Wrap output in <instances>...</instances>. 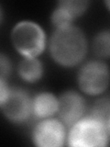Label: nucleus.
Listing matches in <instances>:
<instances>
[{
    "label": "nucleus",
    "mask_w": 110,
    "mask_h": 147,
    "mask_svg": "<svg viewBox=\"0 0 110 147\" xmlns=\"http://www.w3.org/2000/svg\"><path fill=\"white\" fill-rule=\"evenodd\" d=\"M109 139V126L86 116L71 127L68 144L74 147L105 146Z\"/></svg>",
    "instance_id": "obj_2"
},
{
    "label": "nucleus",
    "mask_w": 110,
    "mask_h": 147,
    "mask_svg": "<svg viewBox=\"0 0 110 147\" xmlns=\"http://www.w3.org/2000/svg\"><path fill=\"white\" fill-rule=\"evenodd\" d=\"M58 110V99L48 92L40 93L32 99V113L39 119H46L52 116Z\"/></svg>",
    "instance_id": "obj_8"
},
{
    "label": "nucleus",
    "mask_w": 110,
    "mask_h": 147,
    "mask_svg": "<svg viewBox=\"0 0 110 147\" xmlns=\"http://www.w3.org/2000/svg\"><path fill=\"white\" fill-rule=\"evenodd\" d=\"M110 34L108 30L101 31L95 36L94 40L95 53L100 57L107 58L109 56Z\"/></svg>",
    "instance_id": "obj_11"
},
{
    "label": "nucleus",
    "mask_w": 110,
    "mask_h": 147,
    "mask_svg": "<svg viewBox=\"0 0 110 147\" xmlns=\"http://www.w3.org/2000/svg\"><path fill=\"white\" fill-rule=\"evenodd\" d=\"M1 107L8 119L19 123L29 119L32 113V99L24 89H9Z\"/></svg>",
    "instance_id": "obj_5"
},
{
    "label": "nucleus",
    "mask_w": 110,
    "mask_h": 147,
    "mask_svg": "<svg viewBox=\"0 0 110 147\" xmlns=\"http://www.w3.org/2000/svg\"><path fill=\"white\" fill-rule=\"evenodd\" d=\"M63 124L72 127L82 118L85 111L84 98L74 91H67L58 99V110Z\"/></svg>",
    "instance_id": "obj_7"
},
{
    "label": "nucleus",
    "mask_w": 110,
    "mask_h": 147,
    "mask_svg": "<svg viewBox=\"0 0 110 147\" xmlns=\"http://www.w3.org/2000/svg\"><path fill=\"white\" fill-rule=\"evenodd\" d=\"M109 71L107 64L100 61H90L80 69L78 83L86 94L98 95L107 89Z\"/></svg>",
    "instance_id": "obj_4"
},
{
    "label": "nucleus",
    "mask_w": 110,
    "mask_h": 147,
    "mask_svg": "<svg viewBox=\"0 0 110 147\" xmlns=\"http://www.w3.org/2000/svg\"><path fill=\"white\" fill-rule=\"evenodd\" d=\"M8 91L9 89L5 80H0V106H2L3 102L6 99L8 94Z\"/></svg>",
    "instance_id": "obj_15"
},
{
    "label": "nucleus",
    "mask_w": 110,
    "mask_h": 147,
    "mask_svg": "<svg viewBox=\"0 0 110 147\" xmlns=\"http://www.w3.org/2000/svg\"><path fill=\"white\" fill-rule=\"evenodd\" d=\"M43 67L36 57H26L18 65V74L28 82H35L42 76Z\"/></svg>",
    "instance_id": "obj_9"
},
{
    "label": "nucleus",
    "mask_w": 110,
    "mask_h": 147,
    "mask_svg": "<svg viewBox=\"0 0 110 147\" xmlns=\"http://www.w3.org/2000/svg\"><path fill=\"white\" fill-rule=\"evenodd\" d=\"M73 20L74 18L68 12L66 8H64L60 4H58V7L54 9L52 15V21L56 29L72 25Z\"/></svg>",
    "instance_id": "obj_12"
},
{
    "label": "nucleus",
    "mask_w": 110,
    "mask_h": 147,
    "mask_svg": "<svg viewBox=\"0 0 110 147\" xmlns=\"http://www.w3.org/2000/svg\"><path fill=\"white\" fill-rule=\"evenodd\" d=\"M59 4L66 8L68 12L75 18L84 13L89 3L87 1H81V0H63V1H60Z\"/></svg>",
    "instance_id": "obj_13"
},
{
    "label": "nucleus",
    "mask_w": 110,
    "mask_h": 147,
    "mask_svg": "<svg viewBox=\"0 0 110 147\" xmlns=\"http://www.w3.org/2000/svg\"><path fill=\"white\" fill-rule=\"evenodd\" d=\"M12 42L25 57H36L45 47V33L35 22L21 21L14 27L11 33Z\"/></svg>",
    "instance_id": "obj_3"
},
{
    "label": "nucleus",
    "mask_w": 110,
    "mask_h": 147,
    "mask_svg": "<svg viewBox=\"0 0 110 147\" xmlns=\"http://www.w3.org/2000/svg\"><path fill=\"white\" fill-rule=\"evenodd\" d=\"M1 18H2V11H1V8H0V21H1Z\"/></svg>",
    "instance_id": "obj_16"
},
{
    "label": "nucleus",
    "mask_w": 110,
    "mask_h": 147,
    "mask_svg": "<svg viewBox=\"0 0 110 147\" xmlns=\"http://www.w3.org/2000/svg\"><path fill=\"white\" fill-rule=\"evenodd\" d=\"M50 53L58 63L72 66L79 63L86 53V39L80 29L72 25L56 29L50 39Z\"/></svg>",
    "instance_id": "obj_1"
},
{
    "label": "nucleus",
    "mask_w": 110,
    "mask_h": 147,
    "mask_svg": "<svg viewBox=\"0 0 110 147\" xmlns=\"http://www.w3.org/2000/svg\"><path fill=\"white\" fill-rule=\"evenodd\" d=\"M11 73L10 60L3 53H0V80H6Z\"/></svg>",
    "instance_id": "obj_14"
},
{
    "label": "nucleus",
    "mask_w": 110,
    "mask_h": 147,
    "mask_svg": "<svg viewBox=\"0 0 110 147\" xmlns=\"http://www.w3.org/2000/svg\"><path fill=\"white\" fill-rule=\"evenodd\" d=\"M33 141L40 147L62 146L65 141L64 124L54 119H42L34 129Z\"/></svg>",
    "instance_id": "obj_6"
},
{
    "label": "nucleus",
    "mask_w": 110,
    "mask_h": 147,
    "mask_svg": "<svg viewBox=\"0 0 110 147\" xmlns=\"http://www.w3.org/2000/svg\"><path fill=\"white\" fill-rule=\"evenodd\" d=\"M88 116L110 126V101L107 98L95 101L91 108Z\"/></svg>",
    "instance_id": "obj_10"
}]
</instances>
